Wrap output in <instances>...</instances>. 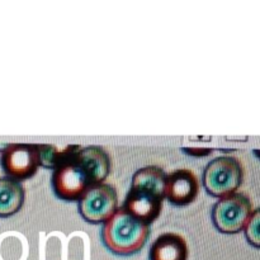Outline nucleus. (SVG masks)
I'll use <instances>...</instances> for the list:
<instances>
[{
    "label": "nucleus",
    "instance_id": "6e6552de",
    "mask_svg": "<svg viewBox=\"0 0 260 260\" xmlns=\"http://www.w3.org/2000/svg\"><path fill=\"white\" fill-rule=\"evenodd\" d=\"M200 193V182L192 170L177 169L167 177L165 197L170 205L184 207L196 201Z\"/></svg>",
    "mask_w": 260,
    "mask_h": 260
},
{
    "label": "nucleus",
    "instance_id": "20e7f679",
    "mask_svg": "<svg viewBox=\"0 0 260 260\" xmlns=\"http://www.w3.org/2000/svg\"><path fill=\"white\" fill-rule=\"evenodd\" d=\"M244 168L234 156H220L213 159L203 172L202 183L208 194L222 198L233 194L243 184Z\"/></svg>",
    "mask_w": 260,
    "mask_h": 260
},
{
    "label": "nucleus",
    "instance_id": "9b49d317",
    "mask_svg": "<svg viewBox=\"0 0 260 260\" xmlns=\"http://www.w3.org/2000/svg\"><path fill=\"white\" fill-rule=\"evenodd\" d=\"M258 213H259V210H255L253 212V215H251L250 220L248 221V223H246V238H248L249 243L253 244L255 248H258L259 246V241H258Z\"/></svg>",
    "mask_w": 260,
    "mask_h": 260
},
{
    "label": "nucleus",
    "instance_id": "f257e3e1",
    "mask_svg": "<svg viewBox=\"0 0 260 260\" xmlns=\"http://www.w3.org/2000/svg\"><path fill=\"white\" fill-rule=\"evenodd\" d=\"M109 172L111 157L103 147L70 145L65 159L53 169L51 185L56 197L73 202L104 183Z\"/></svg>",
    "mask_w": 260,
    "mask_h": 260
},
{
    "label": "nucleus",
    "instance_id": "0eeeda50",
    "mask_svg": "<svg viewBox=\"0 0 260 260\" xmlns=\"http://www.w3.org/2000/svg\"><path fill=\"white\" fill-rule=\"evenodd\" d=\"M118 208V194L113 185L102 183L89 189L79 200V211L86 222L104 223Z\"/></svg>",
    "mask_w": 260,
    "mask_h": 260
},
{
    "label": "nucleus",
    "instance_id": "f03ea898",
    "mask_svg": "<svg viewBox=\"0 0 260 260\" xmlns=\"http://www.w3.org/2000/svg\"><path fill=\"white\" fill-rule=\"evenodd\" d=\"M168 174L157 165H149L137 170L132 177L122 210L150 226L162 210Z\"/></svg>",
    "mask_w": 260,
    "mask_h": 260
},
{
    "label": "nucleus",
    "instance_id": "423d86ee",
    "mask_svg": "<svg viewBox=\"0 0 260 260\" xmlns=\"http://www.w3.org/2000/svg\"><path fill=\"white\" fill-rule=\"evenodd\" d=\"M0 165L12 179H29L41 167L40 144H8L2 150Z\"/></svg>",
    "mask_w": 260,
    "mask_h": 260
},
{
    "label": "nucleus",
    "instance_id": "39448f33",
    "mask_svg": "<svg viewBox=\"0 0 260 260\" xmlns=\"http://www.w3.org/2000/svg\"><path fill=\"white\" fill-rule=\"evenodd\" d=\"M253 215V203L244 193H233L220 198L212 208V222L222 234H238L244 230Z\"/></svg>",
    "mask_w": 260,
    "mask_h": 260
},
{
    "label": "nucleus",
    "instance_id": "1a4fd4ad",
    "mask_svg": "<svg viewBox=\"0 0 260 260\" xmlns=\"http://www.w3.org/2000/svg\"><path fill=\"white\" fill-rule=\"evenodd\" d=\"M188 245L182 235L164 233L151 244L149 260H188Z\"/></svg>",
    "mask_w": 260,
    "mask_h": 260
},
{
    "label": "nucleus",
    "instance_id": "9d476101",
    "mask_svg": "<svg viewBox=\"0 0 260 260\" xmlns=\"http://www.w3.org/2000/svg\"><path fill=\"white\" fill-rule=\"evenodd\" d=\"M24 187L9 177L0 178V217L14 216L24 203Z\"/></svg>",
    "mask_w": 260,
    "mask_h": 260
},
{
    "label": "nucleus",
    "instance_id": "7ed1b4c3",
    "mask_svg": "<svg viewBox=\"0 0 260 260\" xmlns=\"http://www.w3.org/2000/svg\"><path fill=\"white\" fill-rule=\"evenodd\" d=\"M150 236V226L145 225L122 210L117 208L109 220L104 222L101 238L104 246L111 253L128 256L139 253Z\"/></svg>",
    "mask_w": 260,
    "mask_h": 260
}]
</instances>
